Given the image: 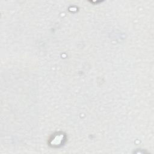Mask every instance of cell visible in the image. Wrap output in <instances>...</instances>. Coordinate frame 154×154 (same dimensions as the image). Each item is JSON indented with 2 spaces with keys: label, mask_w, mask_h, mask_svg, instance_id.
Returning a JSON list of instances; mask_svg holds the SVG:
<instances>
[{
  "label": "cell",
  "mask_w": 154,
  "mask_h": 154,
  "mask_svg": "<svg viewBox=\"0 0 154 154\" xmlns=\"http://www.w3.org/2000/svg\"><path fill=\"white\" fill-rule=\"evenodd\" d=\"M65 140V136L62 133H57L54 135L50 140V145L52 147H60L63 144Z\"/></svg>",
  "instance_id": "cell-1"
}]
</instances>
